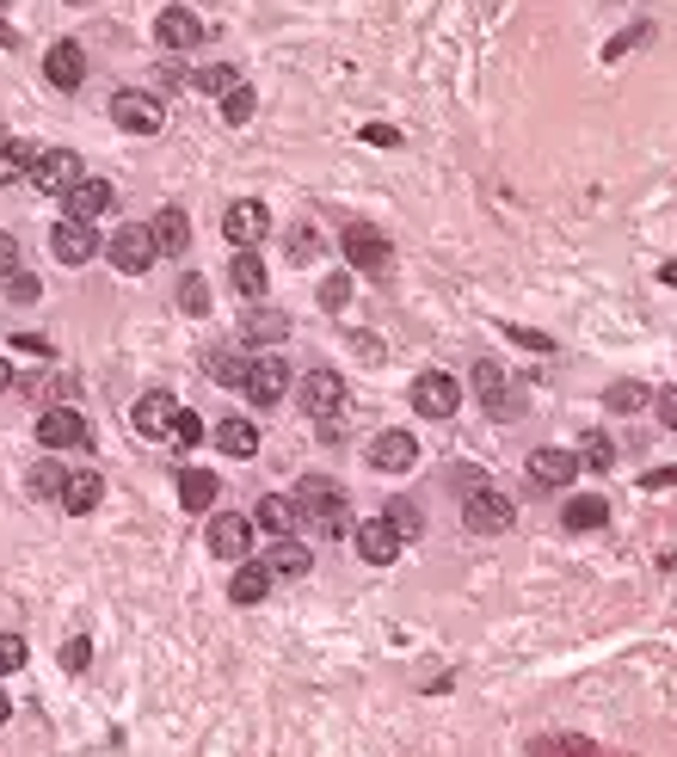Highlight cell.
<instances>
[{"mask_svg":"<svg viewBox=\"0 0 677 757\" xmlns=\"http://www.w3.org/2000/svg\"><path fill=\"white\" fill-rule=\"evenodd\" d=\"M228 284H234V296H246V303H259L265 296V266L253 246H234V259H228Z\"/></svg>","mask_w":677,"mask_h":757,"instance_id":"cell-24","label":"cell"},{"mask_svg":"<svg viewBox=\"0 0 677 757\" xmlns=\"http://www.w3.org/2000/svg\"><path fill=\"white\" fill-rule=\"evenodd\" d=\"M13 345H20V351H38V358H50V345H43L38 333H20V339H13Z\"/></svg>","mask_w":677,"mask_h":757,"instance_id":"cell-54","label":"cell"},{"mask_svg":"<svg viewBox=\"0 0 677 757\" xmlns=\"http://www.w3.org/2000/svg\"><path fill=\"white\" fill-rule=\"evenodd\" d=\"M290 259H315V228H290Z\"/></svg>","mask_w":677,"mask_h":757,"instance_id":"cell-45","label":"cell"},{"mask_svg":"<svg viewBox=\"0 0 677 757\" xmlns=\"http://www.w3.org/2000/svg\"><path fill=\"white\" fill-rule=\"evenodd\" d=\"M338 407H345V382H338V370H308V376H302V413L333 419Z\"/></svg>","mask_w":677,"mask_h":757,"instance_id":"cell-13","label":"cell"},{"mask_svg":"<svg viewBox=\"0 0 677 757\" xmlns=\"http://www.w3.org/2000/svg\"><path fill=\"white\" fill-rule=\"evenodd\" d=\"M173 437H179L186 450H197V444H204V419H197V413H186V407H179V419H173Z\"/></svg>","mask_w":677,"mask_h":757,"instance_id":"cell-40","label":"cell"},{"mask_svg":"<svg viewBox=\"0 0 677 757\" xmlns=\"http://www.w3.org/2000/svg\"><path fill=\"white\" fill-rule=\"evenodd\" d=\"M345 303H352V278L338 271V278H327V284H320V308H345Z\"/></svg>","mask_w":677,"mask_h":757,"instance_id":"cell-43","label":"cell"},{"mask_svg":"<svg viewBox=\"0 0 677 757\" xmlns=\"http://www.w3.org/2000/svg\"><path fill=\"white\" fill-rule=\"evenodd\" d=\"M456 407H462V382H456V376L432 370V376H419V382H413V413H425V419H450Z\"/></svg>","mask_w":677,"mask_h":757,"instance_id":"cell-8","label":"cell"},{"mask_svg":"<svg viewBox=\"0 0 677 757\" xmlns=\"http://www.w3.org/2000/svg\"><path fill=\"white\" fill-rule=\"evenodd\" d=\"M7 715H13V702H7V690H0V720H7Z\"/></svg>","mask_w":677,"mask_h":757,"instance_id":"cell-56","label":"cell"},{"mask_svg":"<svg viewBox=\"0 0 677 757\" xmlns=\"http://www.w3.org/2000/svg\"><path fill=\"white\" fill-rule=\"evenodd\" d=\"M43 75H50V87L75 93L80 80H87V50H80V43H50V56H43Z\"/></svg>","mask_w":677,"mask_h":757,"instance_id":"cell-20","label":"cell"},{"mask_svg":"<svg viewBox=\"0 0 677 757\" xmlns=\"http://www.w3.org/2000/svg\"><path fill=\"white\" fill-rule=\"evenodd\" d=\"M253 524L259 530H271V536H290L302 524V512H296V499H283V492H265L259 505H253Z\"/></svg>","mask_w":677,"mask_h":757,"instance_id":"cell-25","label":"cell"},{"mask_svg":"<svg viewBox=\"0 0 677 757\" xmlns=\"http://www.w3.org/2000/svg\"><path fill=\"white\" fill-rule=\"evenodd\" d=\"M31 161H38V149H31V142H20V136H0V185H20V179H31Z\"/></svg>","mask_w":677,"mask_h":757,"instance_id":"cell-28","label":"cell"},{"mask_svg":"<svg viewBox=\"0 0 677 757\" xmlns=\"http://www.w3.org/2000/svg\"><path fill=\"white\" fill-rule=\"evenodd\" d=\"M265 228H271V216H265L259 197H241V204H228V216H222L228 246H259V241H265Z\"/></svg>","mask_w":677,"mask_h":757,"instance_id":"cell-14","label":"cell"},{"mask_svg":"<svg viewBox=\"0 0 677 757\" xmlns=\"http://www.w3.org/2000/svg\"><path fill=\"white\" fill-rule=\"evenodd\" d=\"M290 499H296V512H302V524H308V530L315 536H345V492L333 487V480H320V474H308V480H302L296 492H290Z\"/></svg>","mask_w":677,"mask_h":757,"instance_id":"cell-1","label":"cell"},{"mask_svg":"<svg viewBox=\"0 0 677 757\" xmlns=\"http://www.w3.org/2000/svg\"><path fill=\"white\" fill-rule=\"evenodd\" d=\"M154 259H161V246H154V234L142 222H124L112 234V266L117 271H130V278H136V271H149Z\"/></svg>","mask_w":677,"mask_h":757,"instance_id":"cell-7","label":"cell"},{"mask_svg":"<svg viewBox=\"0 0 677 757\" xmlns=\"http://www.w3.org/2000/svg\"><path fill=\"white\" fill-rule=\"evenodd\" d=\"M241 339H253V345L290 339V315H283V308H253V315L241 321Z\"/></svg>","mask_w":677,"mask_h":757,"instance_id":"cell-26","label":"cell"},{"mask_svg":"<svg viewBox=\"0 0 677 757\" xmlns=\"http://www.w3.org/2000/svg\"><path fill=\"white\" fill-rule=\"evenodd\" d=\"M154 38L167 43V50H191V43L204 38V20H197L191 7H167V13L154 20Z\"/></svg>","mask_w":677,"mask_h":757,"instance_id":"cell-22","label":"cell"},{"mask_svg":"<svg viewBox=\"0 0 677 757\" xmlns=\"http://www.w3.org/2000/svg\"><path fill=\"white\" fill-rule=\"evenodd\" d=\"M419 462V444L407 432H376L370 437V469L376 474H407Z\"/></svg>","mask_w":677,"mask_h":757,"instance_id":"cell-17","label":"cell"},{"mask_svg":"<svg viewBox=\"0 0 677 757\" xmlns=\"http://www.w3.org/2000/svg\"><path fill=\"white\" fill-rule=\"evenodd\" d=\"M524 474L536 480V487H573V474H579V456H573V450H554V444H542V450H529Z\"/></svg>","mask_w":677,"mask_h":757,"instance_id":"cell-16","label":"cell"},{"mask_svg":"<svg viewBox=\"0 0 677 757\" xmlns=\"http://www.w3.org/2000/svg\"><path fill=\"white\" fill-rule=\"evenodd\" d=\"M511 517H518V505H511L499 487H474L469 499H462V524H469L474 536H499L511 530Z\"/></svg>","mask_w":677,"mask_h":757,"instance_id":"cell-4","label":"cell"},{"mask_svg":"<svg viewBox=\"0 0 677 757\" xmlns=\"http://www.w3.org/2000/svg\"><path fill=\"white\" fill-rule=\"evenodd\" d=\"M338 246H345V266L370 271V278H388V266H395V246H388V234L376 222H345Z\"/></svg>","mask_w":677,"mask_h":757,"instance_id":"cell-2","label":"cell"},{"mask_svg":"<svg viewBox=\"0 0 677 757\" xmlns=\"http://www.w3.org/2000/svg\"><path fill=\"white\" fill-rule=\"evenodd\" d=\"M659 419L677 432V388H665V395H659Z\"/></svg>","mask_w":677,"mask_h":757,"instance_id":"cell-51","label":"cell"},{"mask_svg":"<svg viewBox=\"0 0 677 757\" xmlns=\"http://www.w3.org/2000/svg\"><path fill=\"white\" fill-rule=\"evenodd\" d=\"M179 303H186L191 315H204V308H209V284H204V278H197V271H191L186 284H179Z\"/></svg>","mask_w":677,"mask_h":757,"instance_id":"cell-41","label":"cell"},{"mask_svg":"<svg viewBox=\"0 0 677 757\" xmlns=\"http://www.w3.org/2000/svg\"><path fill=\"white\" fill-rule=\"evenodd\" d=\"M265 567H271V579H302V573L315 567V554L302 549V542H290V536H278V549L265 554Z\"/></svg>","mask_w":677,"mask_h":757,"instance_id":"cell-30","label":"cell"},{"mask_svg":"<svg viewBox=\"0 0 677 757\" xmlns=\"http://www.w3.org/2000/svg\"><path fill=\"white\" fill-rule=\"evenodd\" d=\"M50 253H56L62 266H87V259L99 253L93 222H75V216H62V222L50 228Z\"/></svg>","mask_w":677,"mask_h":757,"instance_id":"cell-10","label":"cell"},{"mask_svg":"<svg viewBox=\"0 0 677 757\" xmlns=\"http://www.w3.org/2000/svg\"><path fill=\"white\" fill-rule=\"evenodd\" d=\"M603 407H610V413H635V407H647V388H640V382H616V388L603 395Z\"/></svg>","mask_w":677,"mask_h":757,"instance_id":"cell-38","label":"cell"},{"mask_svg":"<svg viewBox=\"0 0 677 757\" xmlns=\"http://www.w3.org/2000/svg\"><path fill=\"white\" fill-rule=\"evenodd\" d=\"M573 456H579V469H610V462H616V444L603 432H585V444Z\"/></svg>","mask_w":677,"mask_h":757,"instance_id":"cell-35","label":"cell"},{"mask_svg":"<svg viewBox=\"0 0 677 757\" xmlns=\"http://www.w3.org/2000/svg\"><path fill=\"white\" fill-rule=\"evenodd\" d=\"M561 524L566 530H603V524H610V499H598V492H591V499H566Z\"/></svg>","mask_w":677,"mask_h":757,"instance_id":"cell-32","label":"cell"},{"mask_svg":"<svg viewBox=\"0 0 677 757\" xmlns=\"http://www.w3.org/2000/svg\"><path fill=\"white\" fill-rule=\"evenodd\" d=\"M7 388H13V363L0 358V395H7Z\"/></svg>","mask_w":677,"mask_h":757,"instance_id":"cell-55","label":"cell"},{"mask_svg":"<svg viewBox=\"0 0 677 757\" xmlns=\"http://www.w3.org/2000/svg\"><path fill=\"white\" fill-rule=\"evenodd\" d=\"M7 296H13V303H38L43 284L31 278V271H13V278H7Z\"/></svg>","mask_w":677,"mask_h":757,"instance_id":"cell-42","label":"cell"},{"mask_svg":"<svg viewBox=\"0 0 677 757\" xmlns=\"http://www.w3.org/2000/svg\"><path fill=\"white\" fill-rule=\"evenodd\" d=\"M265 591H271V567L265 561H241V573L228 579V598L234 604H265Z\"/></svg>","mask_w":677,"mask_h":757,"instance_id":"cell-27","label":"cell"},{"mask_svg":"<svg viewBox=\"0 0 677 757\" xmlns=\"http://www.w3.org/2000/svg\"><path fill=\"white\" fill-rule=\"evenodd\" d=\"M13 271H20V241L0 234V278H13Z\"/></svg>","mask_w":677,"mask_h":757,"instance_id":"cell-49","label":"cell"},{"mask_svg":"<svg viewBox=\"0 0 677 757\" xmlns=\"http://www.w3.org/2000/svg\"><path fill=\"white\" fill-rule=\"evenodd\" d=\"M635 43H647V25H635V31H622L616 43H610V50H603V62H616V56H628V50H635Z\"/></svg>","mask_w":677,"mask_h":757,"instance_id":"cell-48","label":"cell"},{"mask_svg":"<svg viewBox=\"0 0 677 757\" xmlns=\"http://www.w3.org/2000/svg\"><path fill=\"white\" fill-rule=\"evenodd\" d=\"M87 437H93V425H87L75 407H50V413L38 419V444H43V450H80Z\"/></svg>","mask_w":677,"mask_h":757,"instance_id":"cell-9","label":"cell"},{"mask_svg":"<svg viewBox=\"0 0 677 757\" xmlns=\"http://www.w3.org/2000/svg\"><path fill=\"white\" fill-rule=\"evenodd\" d=\"M204 370H209V382H222V388H241L253 363H246L241 351H228V345H216V351L204 358Z\"/></svg>","mask_w":677,"mask_h":757,"instance_id":"cell-33","label":"cell"},{"mask_svg":"<svg viewBox=\"0 0 677 757\" xmlns=\"http://www.w3.org/2000/svg\"><path fill=\"white\" fill-rule=\"evenodd\" d=\"M253 112H259V99H253V87H228L222 93V124H234V130H241V124H253Z\"/></svg>","mask_w":677,"mask_h":757,"instance_id":"cell-34","label":"cell"},{"mask_svg":"<svg viewBox=\"0 0 677 757\" xmlns=\"http://www.w3.org/2000/svg\"><path fill=\"white\" fill-rule=\"evenodd\" d=\"M197 87L222 99L228 87H241V68H228V62H209V68H197Z\"/></svg>","mask_w":677,"mask_h":757,"instance_id":"cell-36","label":"cell"},{"mask_svg":"<svg viewBox=\"0 0 677 757\" xmlns=\"http://www.w3.org/2000/svg\"><path fill=\"white\" fill-rule=\"evenodd\" d=\"M149 234H154V246H161V253H173V259H179V253H191V222H186V209H154V222H149Z\"/></svg>","mask_w":677,"mask_h":757,"instance_id":"cell-23","label":"cell"},{"mask_svg":"<svg viewBox=\"0 0 677 757\" xmlns=\"http://www.w3.org/2000/svg\"><path fill=\"white\" fill-rule=\"evenodd\" d=\"M536 752H591V739H579V733H561V739H536Z\"/></svg>","mask_w":677,"mask_h":757,"instance_id":"cell-46","label":"cell"},{"mask_svg":"<svg viewBox=\"0 0 677 757\" xmlns=\"http://www.w3.org/2000/svg\"><path fill=\"white\" fill-rule=\"evenodd\" d=\"M62 480H68V469H56V462H43V469L31 474V487L38 492H62Z\"/></svg>","mask_w":677,"mask_h":757,"instance_id":"cell-47","label":"cell"},{"mask_svg":"<svg viewBox=\"0 0 677 757\" xmlns=\"http://www.w3.org/2000/svg\"><path fill=\"white\" fill-rule=\"evenodd\" d=\"M382 517H388V524H395V530L407 536V542H413V536L425 530V517H419V505H413V499H395V505H388Z\"/></svg>","mask_w":677,"mask_h":757,"instance_id":"cell-37","label":"cell"},{"mask_svg":"<svg viewBox=\"0 0 677 757\" xmlns=\"http://www.w3.org/2000/svg\"><path fill=\"white\" fill-rule=\"evenodd\" d=\"M173 419H179V400H173L167 388H149V395L130 407L136 437H173Z\"/></svg>","mask_w":677,"mask_h":757,"instance_id":"cell-11","label":"cell"},{"mask_svg":"<svg viewBox=\"0 0 677 757\" xmlns=\"http://www.w3.org/2000/svg\"><path fill=\"white\" fill-rule=\"evenodd\" d=\"M647 487H653V492H665V487H677V469H653V474H647Z\"/></svg>","mask_w":677,"mask_h":757,"instance_id":"cell-53","label":"cell"},{"mask_svg":"<svg viewBox=\"0 0 677 757\" xmlns=\"http://www.w3.org/2000/svg\"><path fill=\"white\" fill-rule=\"evenodd\" d=\"M246 400H253V407H278L283 395H290V363H278V358H259L253 363V370H246Z\"/></svg>","mask_w":677,"mask_h":757,"instance_id":"cell-15","label":"cell"},{"mask_svg":"<svg viewBox=\"0 0 677 757\" xmlns=\"http://www.w3.org/2000/svg\"><path fill=\"white\" fill-rule=\"evenodd\" d=\"M363 142H376V149H395L400 136H395V130H382V124H370V130H363Z\"/></svg>","mask_w":677,"mask_h":757,"instance_id":"cell-52","label":"cell"},{"mask_svg":"<svg viewBox=\"0 0 677 757\" xmlns=\"http://www.w3.org/2000/svg\"><path fill=\"white\" fill-rule=\"evenodd\" d=\"M474 395H481V407H487L493 419H518V413H524V395L506 382L499 363H474Z\"/></svg>","mask_w":677,"mask_h":757,"instance_id":"cell-5","label":"cell"},{"mask_svg":"<svg viewBox=\"0 0 677 757\" xmlns=\"http://www.w3.org/2000/svg\"><path fill=\"white\" fill-rule=\"evenodd\" d=\"M506 339H518V345H529V351H554V345L542 339V333H529V326H506Z\"/></svg>","mask_w":677,"mask_h":757,"instance_id":"cell-50","label":"cell"},{"mask_svg":"<svg viewBox=\"0 0 677 757\" xmlns=\"http://www.w3.org/2000/svg\"><path fill=\"white\" fill-rule=\"evenodd\" d=\"M216 474L209 469H186L179 474V505H186V512H209V505H216Z\"/></svg>","mask_w":677,"mask_h":757,"instance_id":"cell-29","label":"cell"},{"mask_svg":"<svg viewBox=\"0 0 677 757\" xmlns=\"http://www.w3.org/2000/svg\"><path fill=\"white\" fill-rule=\"evenodd\" d=\"M216 450L222 456H253L259 450V425H253V419H222V425H216Z\"/></svg>","mask_w":677,"mask_h":757,"instance_id":"cell-31","label":"cell"},{"mask_svg":"<svg viewBox=\"0 0 677 757\" xmlns=\"http://www.w3.org/2000/svg\"><path fill=\"white\" fill-rule=\"evenodd\" d=\"M400 542H407V536H400L388 517H370V524H358V554L370 561V567H388V561L400 554Z\"/></svg>","mask_w":677,"mask_h":757,"instance_id":"cell-19","label":"cell"},{"mask_svg":"<svg viewBox=\"0 0 677 757\" xmlns=\"http://www.w3.org/2000/svg\"><path fill=\"white\" fill-rule=\"evenodd\" d=\"M112 209V185L105 179H80V185L62 191V216H75V222H99Z\"/></svg>","mask_w":677,"mask_h":757,"instance_id":"cell-18","label":"cell"},{"mask_svg":"<svg viewBox=\"0 0 677 757\" xmlns=\"http://www.w3.org/2000/svg\"><path fill=\"white\" fill-rule=\"evenodd\" d=\"M13 671H25V641L20 634H0V678H13Z\"/></svg>","mask_w":677,"mask_h":757,"instance_id":"cell-39","label":"cell"},{"mask_svg":"<svg viewBox=\"0 0 677 757\" xmlns=\"http://www.w3.org/2000/svg\"><path fill=\"white\" fill-rule=\"evenodd\" d=\"M87 659H93V641H80L75 634V641L62 646V671H87Z\"/></svg>","mask_w":677,"mask_h":757,"instance_id":"cell-44","label":"cell"},{"mask_svg":"<svg viewBox=\"0 0 677 757\" xmlns=\"http://www.w3.org/2000/svg\"><path fill=\"white\" fill-rule=\"evenodd\" d=\"M246 549H253V517H241V512L209 517V554L216 561H246Z\"/></svg>","mask_w":677,"mask_h":757,"instance_id":"cell-12","label":"cell"},{"mask_svg":"<svg viewBox=\"0 0 677 757\" xmlns=\"http://www.w3.org/2000/svg\"><path fill=\"white\" fill-rule=\"evenodd\" d=\"M56 499H62V512H68V517H87L99 499H105V480H99V469H75L68 480H62Z\"/></svg>","mask_w":677,"mask_h":757,"instance_id":"cell-21","label":"cell"},{"mask_svg":"<svg viewBox=\"0 0 677 757\" xmlns=\"http://www.w3.org/2000/svg\"><path fill=\"white\" fill-rule=\"evenodd\" d=\"M68 7H93V0H68Z\"/></svg>","mask_w":677,"mask_h":757,"instance_id":"cell-57","label":"cell"},{"mask_svg":"<svg viewBox=\"0 0 677 757\" xmlns=\"http://www.w3.org/2000/svg\"><path fill=\"white\" fill-rule=\"evenodd\" d=\"M87 179V167H80V154L75 149H43L38 161H31V185L38 191H68V185H80Z\"/></svg>","mask_w":677,"mask_h":757,"instance_id":"cell-6","label":"cell"},{"mask_svg":"<svg viewBox=\"0 0 677 757\" xmlns=\"http://www.w3.org/2000/svg\"><path fill=\"white\" fill-rule=\"evenodd\" d=\"M112 124H117L124 136H161V124H167V105H161V93L124 87V93L112 99Z\"/></svg>","mask_w":677,"mask_h":757,"instance_id":"cell-3","label":"cell"}]
</instances>
